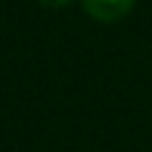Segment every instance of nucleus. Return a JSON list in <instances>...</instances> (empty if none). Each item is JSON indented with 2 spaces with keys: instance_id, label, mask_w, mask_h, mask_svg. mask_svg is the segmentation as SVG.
<instances>
[{
  "instance_id": "nucleus-1",
  "label": "nucleus",
  "mask_w": 152,
  "mask_h": 152,
  "mask_svg": "<svg viewBox=\"0 0 152 152\" xmlns=\"http://www.w3.org/2000/svg\"><path fill=\"white\" fill-rule=\"evenodd\" d=\"M134 3H136V0H83V11H86L94 21L112 24V21L126 19V16L134 11Z\"/></svg>"
},
{
  "instance_id": "nucleus-2",
  "label": "nucleus",
  "mask_w": 152,
  "mask_h": 152,
  "mask_svg": "<svg viewBox=\"0 0 152 152\" xmlns=\"http://www.w3.org/2000/svg\"><path fill=\"white\" fill-rule=\"evenodd\" d=\"M43 8H64V5H69L72 0H37Z\"/></svg>"
}]
</instances>
